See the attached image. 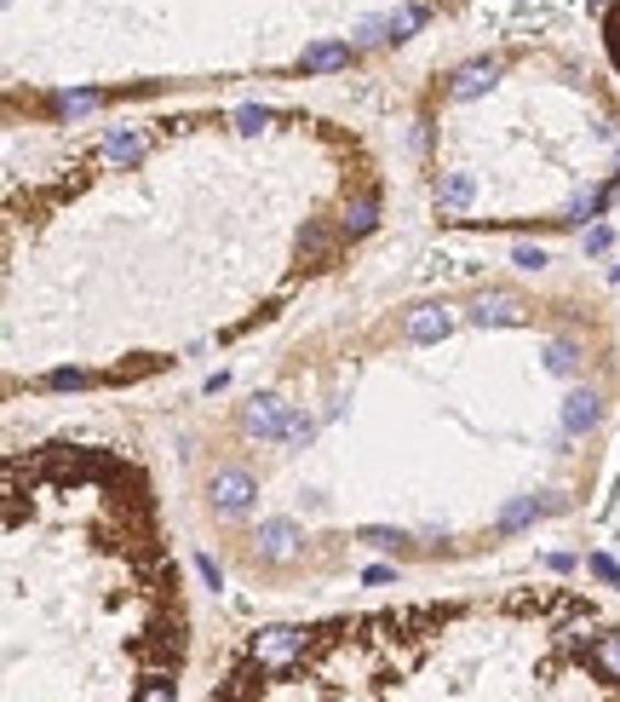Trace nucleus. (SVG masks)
<instances>
[{
	"label": "nucleus",
	"instance_id": "obj_1",
	"mask_svg": "<svg viewBox=\"0 0 620 702\" xmlns=\"http://www.w3.org/2000/svg\"><path fill=\"white\" fill-rule=\"evenodd\" d=\"M213 696H620V622L575 588L265 628Z\"/></svg>",
	"mask_w": 620,
	"mask_h": 702
},
{
	"label": "nucleus",
	"instance_id": "obj_2",
	"mask_svg": "<svg viewBox=\"0 0 620 702\" xmlns=\"http://www.w3.org/2000/svg\"><path fill=\"white\" fill-rule=\"evenodd\" d=\"M7 575H81L64 634L110 639L121 696H178L190 662L185 575L173 564L150 472L98 443L7 456Z\"/></svg>",
	"mask_w": 620,
	"mask_h": 702
},
{
	"label": "nucleus",
	"instance_id": "obj_3",
	"mask_svg": "<svg viewBox=\"0 0 620 702\" xmlns=\"http://www.w3.org/2000/svg\"><path fill=\"white\" fill-rule=\"evenodd\" d=\"M604 41H609V58H615V69H620V7H615L609 23H604Z\"/></svg>",
	"mask_w": 620,
	"mask_h": 702
}]
</instances>
